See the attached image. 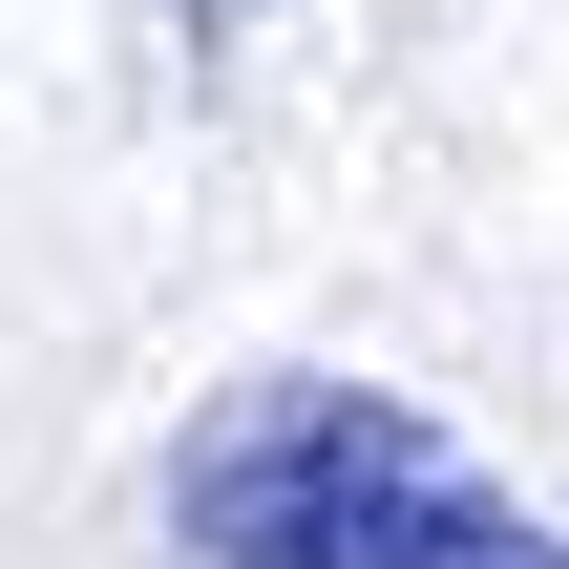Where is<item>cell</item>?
Segmentation results:
<instances>
[{"mask_svg":"<svg viewBox=\"0 0 569 569\" xmlns=\"http://www.w3.org/2000/svg\"><path fill=\"white\" fill-rule=\"evenodd\" d=\"M169 528H190V569H569V528L507 507L422 401L296 380V359L169 443Z\"/></svg>","mask_w":569,"mask_h":569,"instance_id":"6da1fadb","label":"cell"},{"mask_svg":"<svg viewBox=\"0 0 569 569\" xmlns=\"http://www.w3.org/2000/svg\"><path fill=\"white\" fill-rule=\"evenodd\" d=\"M169 21H190V42H232V21H253V0H169Z\"/></svg>","mask_w":569,"mask_h":569,"instance_id":"7a4b0ae2","label":"cell"}]
</instances>
